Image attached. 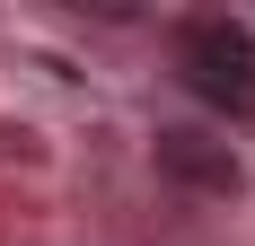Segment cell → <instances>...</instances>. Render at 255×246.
<instances>
[{
  "label": "cell",
  "mask_w": 255,
  "mask_h": 246,
  "mask_svg": "<svg viewBox=\"0 0 255 246\" xmlns=\"http://www.w3.org/2000/svg\"><path fill=\"white\" fill-rule=\"evenodd\" d=\"M176 79L211 106V115L255 123V35H247V26H229V18H194V26L176 35Z\"/></svg>",
  "instance_id": "6da1fadb"
},
{
  "label": "cell",
  "mask_w": 255,
  "mask_h": 246,
  "mask_svg": "<svg viewBox=\"0 0 255 246\" xmlns=\"http://www.w3.org/2000/svg\"><path fill=\"white\" fill-rule=\"evenodd\" d=\"M158 176H167V185H185V194H238V185H247L238 149L220 141V132H194V123L158 132Z\"/></svg>",
  "instance_id": "7a4b0ae2"
}]
</instances>
